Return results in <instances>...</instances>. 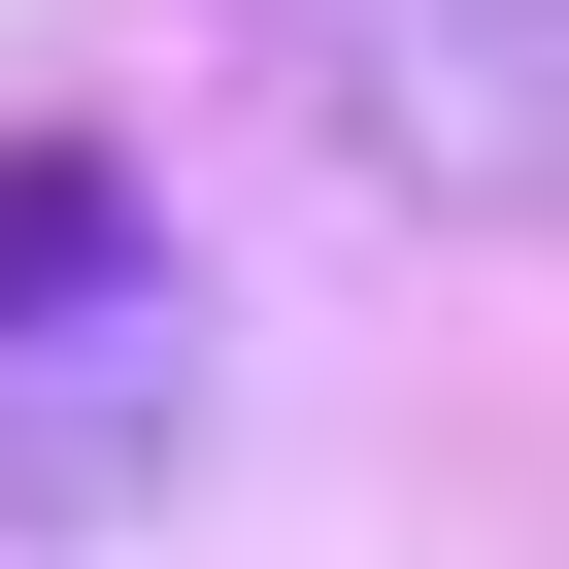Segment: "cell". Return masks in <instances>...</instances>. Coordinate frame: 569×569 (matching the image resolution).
<instances>
[{"instance_id":"6da1fadb","label":"cell","mask_w":569,"mask_h":569,"mask_svg":"<svg viewBox=\"0 0 569 569\" xmlns=\"http://www.w3.org/2000/svg\"><path fill=\"white\" fill-rule=\"evenodd\" d=\"M168 469V201L101 134H0V536Z\"/></svg>"},{"instance_id":"7a4b0ae2","label":"cell","mask_w":569,"mask_h":569,"mask_svg":"<svg viewBox=\"0 0 569 569\" xmlns=\"http://www.w3.org/2000/svg\"><path fill=\"white\" fill-rule=\"evenodd\" d=\"M369 68H402L436 201H536V0H369Z\"/></svg>"}]
</instances>
